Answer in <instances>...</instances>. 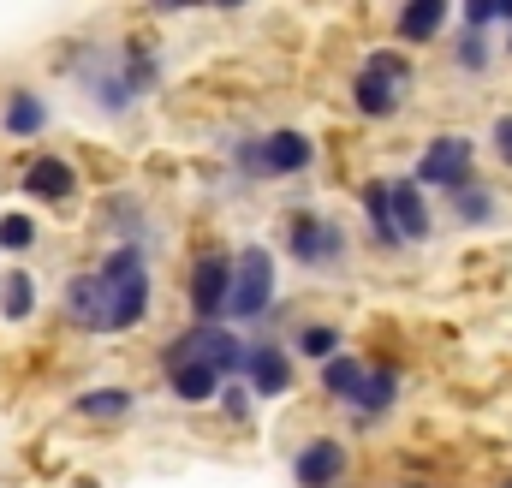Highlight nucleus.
<instances>
[{
	"label": "nucleus",
	"instance_id": "1",
	"mask_svg": "<svg viewBox=\"0 0 512 488\" xmlns=\"http://www.w3.org/2000/svg\"><path fill=\"white\" fill-rule=\"evenodd\" d=\"M155 250L143 244H108L96 262H78L60 292H54V310L72 334L84 340H131L137 328L155 322Z\"/></svg>",
	"mask_w": 512,
	"mask_h": 488
},
{
	"label": "nucleus",
	"instance_id": "2",
	"mask_svg": "<svg viewBox=\"0 0 512 488\" xmlns=\"http://www.w3.org/2000/svg\"><path fill=\"white\" fill-rule=\"evenodd\" d=\"M322 161V143L304 125H268V131H245L227 143V179L233 185H292L310 179Z\"/></svg>",
	"mask_w": 512,
	"mask_h": 488
},
{
	"label": "nucleus",
	"instance_id": "3",
	"mask_svg": "<svg viewBox=\"0 0 512 488\" xmlns=\"http://www.w3.org/2000/svg\"><path fill=\"white\" fill-rule=\"evenodd\" d=\"M286 316L280 298V250L262 239L233 244V298H227V322L245 334H268Z\"/></svg>",
	"mask_w": 512,
	"mask_h": 488
},
{
	"label": "nucleus",
	"instance_id": "4",
	"mask_svg": "<svg viewBox=\"0 0 512 488\" xmlns=\"http://www.w3.org/2000/svg\"><path fill=\"white\" fill-rule=\"evenodd\" d=\"M346 256H352V233L334 209L292 203L280 215V262H292L298 274H340Z\"/></svg>",
	"mask_w": 512,
	"mask_h": 488
},
{
	"label": "nucleus",
	"instance_id": "5",
	"mask_svg": "<svg viewBox=\"0 0 512 488\" xmlns=\"http://www.w3.org/2000/svg\"><path fill=\"white\" fill-rule=\"evenodd\" d=\"M12 191L24 197V209L78 215V203H84V167H78V155H66V149H30V155H18V167H12Z\"/></svg>",
	"mask_w": 512,
	"mask_h": 488
},
{
	"label": "nucleus",
	"instance_id": "6",
	"mask_svg": "<svg viewBox=\"0 0 512 488\" xmlns=\"http://www.w3.org/2000/svg\"><path fill=\"white\" fill-rule=\"evenodd\" d=\"M179 298H185V322H227V298H233V244L209 239L197 244L179 268Z\"/></svg>",
	"mask_w": 512,
	"mask_h": 488
},
{
	"label": "nucleus",
	"instance_id": "7",
	"mask_svg": "<svg viewBox=\"0 0 512 488\" xmlns=\"http://www.w3.org/2000/svg\"><path fill=\"white\" fill-rule=\"evenodd\" d=\"M155 375H161V387H167V399H173L179 411H215L221 387L233 381V375H221L209 358H197L179 328L155 346Z\"/></svg>",
	"mask_w": 512,
	"mask_h": 488
},
{
	"label": "nucleus",
	"instance_id": "8",
	"mask_svg": "<svg viewBox=\"0 0 512 488\" xmlns=\"http://www.w3.org/2000/svg\"><path fill=\"white\" fill-rule=\"evenodd\" d=\"M286 471H292V488H352L358 483V453H352L346 435L310 429V435L286 453Z\"/></svg>",
	"mask_w": 512,
	"mask_h": 488
},
{
	"label": "nucleus",
	"instance_id": "9",
	"mask_svg": "<svg viewBox=\"0 0 512 488\" xmlns=\"http://www.w3.org/2000/svg\"><path fill=\"white\" fill-rule=\"evenodd\" d=\"M411 179H417L429 197H453V191L477 185V143H471L465 131H435V137L417 149Z\"/></svg>",
	"mask_w": 512,
	"mask_h": 488
},
{
	"label": "nucleus",
	"instance_id": "10",
	"mask_svg": "<svg viewBox=\"0 0 512 488\" xmlns=\"http://www.w3.org/2000/svg\"><path fill=\"white\" fill-rule=\"evenodd\" d=\"M72 78H78V96L90 102L96 120L120 125V120L137 114V96L126 90V78H120V66H114V42H90L84 60L72 66Z\"/></svg>",
	"mask_w": 512,
	"mask_h": 488
},
{
	"label": "nucleus",
	"instance_id": "11",
	"mask_svg": "<svg viewBox=\"0 0 512 488\" xmlns=\"http://www.w3.org/2000/svg\"><path fill=\"white\" fill-rule=\"evenodd\" d=\"M245 381L262 405H280L298 393V358L286 340H268V334H251V352H245Z\"/></svg>",
	"mask_w": 512,
	"mask_h": 488
},
{
	"label": "nucleus",
	"instance_id": "12",
	"mask_svg": "<svg viewBox=\"0 0 512 488\" xmlns=\"http://www.w3.org/2000/svg\"><path fill=\"white\" fill-rule=\"evenodd\" d=\"M54 131V96L42 84H6L0 90V137L6 143H42Z\"/></svg>",
	"mask_w": 512,
	"mask_h": 488
},
{
	"label": "nucleus",
	"instance_id": "13",
	"mask_svg": "<svg viewBox=\"0 0 512 488\" xmlns=\"http://www.w3.org/2000/svg\"><path fill=\"white\" fill-rule=\"evenodd\" d=\"M96 233L108 244H143V250H155V209H149V197H137V191H108V197L96 203Z\"/></svg>",
	"mask_w": 512,
	"mask_h": 488
},
{
	"label": "nucleus",
	"instance_id": "14",
	"mask_svg": "<svg viewBox=\"0 0 512 488\" xmlns=\"http://www.w3.org/2000/svg\"><path fill=\"white\" fill-rule=\"evenodd\" d=\"M137 405H143V393L131 381H90V387H78L66 399V411L78 423H90V429H120V423L137 417Z\"/></svg>",
	"mask_w": 512,
	"mask_h": 488
},
{
	"label": "nucleus",
	"instance_id": "15",
	"mask_svg": "<svg viewBox=\"0 0 512 488\" xmlns=\"http://www.w3.org/2000/svg\"><path fill=\"white\" fill-rule=\"evenodd\" d=\"M114 66H120L126 90L137 96V108H143L149 96H161V90H167V54H161L149 36H137V30L114 36Z\"/></svg>",
	"mask_w": 512,
	"mask_h": 488
},
{
	"label": "nucleus",
	"instance_id": "16",
	"mask_svg": "<svg viewBox=\"0 0 512 488\" xmlns=\"http://www.w3.org/2000/svg\"><path fill=\"white\" fill-rule=\"evenodd\" d=\"M179 334H185V346L197 358H209L221 375H245V352H251L245 328H233V322H185Z\"/></svg>",
	"mask_w": 512,
	"mask_h": 488
},
{
	"label": "nucleus",
	"instance_id": "17",
	"mask_svg": "<svg viewBox=\"0 0 512 488\" xmlns=\"http://www.w3.org/2000/svg\"><path fill=\"white\" fill-rule=\"evenodd\" d=\"M405 84H393V78H382V72H370L364 60H358V72H352V84H346V102H352V114L364 125H387L399 120V108H405Z\"/></svg>",
	"mask_w": 512,
	"mask_h": 488
},
{
	"label": "nucleus",
	"instance_id": "18",
	"mask_svg": "<svg viewBox=\"0 0 512 488\" xmlns=\"http://www.w3.org/2000/svg\"><path fill=\"white\" fill-rule=\"evenodd\" d=\"M42 304H48L42 274H36L30 262H6V268H0V322H6V328H30V322L42 316Z\"/></svg>",
	"mask_w": 512,
	"mask_h": 488
},
{
	"label": "nucleus",
	"instance_id": "19",
	"mask_svg": "<svg viewBox=\"0 0 512 488\" xmlns=\"http://www.w3.org/2000/svg\"><path fill=\"white\" fill-rule=\"evenodd\" d=\"M399 393H405V369L387 364V358H376L370 375H364V387H358V399H352V423H358V429L387 423V417L399 411Z\"/></svg>",
	"mask_w": 512,
	"mask_h": 488
},
{
	"label": "nucleus",
	"instance_id": "20",
	"mask_svg": "<svg viewBox=\"0 0 512 488\" xmlns=\"http://www.w3.org/2000/svg\"><path fill=\"white\" fill-rule=\"evenodd\" d=\"M358 215H364V233H370L376 250H405L399 227H393V179L387 173H370L358 185Z\"/></svg>",
	"mask_w": 512,
	"mask_h": 488
},
{
	"label": "nucleus",
	"instance_id": "21",
	"mask_svg": "<svg viewBox=\"0 0 512 488\" xmlns=\"http://www.w3.org/2000/svg\"><path fill=\"white\" fill-rule=\"evenodd\" d=\"M393 227H399L405 250L435 239V203H429V191H423L411 173H405V179H393Z\"/></svg>",
	"mask_w": 512,
	"mask_h": 488
},
{
	"label": "nucleus",
	"instance_id": "22",
	"mask_svg": "<svg viewBox=\"0 0 512 488\" xmlns=\"http://www.w3.org/2000/svg\"><path fill=\"white\" fill-rule=\"evenodd\" d=\"M447 30V0H399L393 12V42L399 48H429Z\"/></svg>",
	"mask_w": 512,
	"mask_h": 488
},
{
	"label": "nucleus",
	"instance_id": "23",
	"mask_svg": "<svg viewBox=\"0 0 512 488\" xmlns=\"http://www.w3.org/2000/svg\"><path fill=\"white\" fill-rule=\"evenodd\" d=\"M364 375H370V358H364V352H334L328 364H316V393H322L328 405L352 411V399H358Z\"/></svg>",
	"mask_w": 512,
	"mask_h": 488
},
{
	"label": "nucleus",
	"instance_id": "24",
	"mask_svg": "<svg viewBox=\"0 0 512 488\" xmlns=\"http://www.w3.org/2000/svg\"><path fill=\"white\" fill-rule=\"evenodd\" d=\"M286 346H292L298 364H328L334 352H346V328L328 322V316H304V322L286 334Z\"/></svg>",
	"mask_w": 512,
	"mask_h": 488
},
{
	"label": "nucleus",
	"instance_id": "25",
	"mask_svg": "<svg viewBox=\"0 0 512 488\" xmlns=\"http://www.w3.org/2000/svg\"><path fill=\"white\" fill-rule=\"evenodd\" d=\"M42 250V215L36 209H0V262H24Z\"/></svg>",
	"mask_w": 512,
	"mask_h": 488
},
{
	"label": "nucleus",
	"instance_id": "26",
	"mask_svg": "<svg viewBox=\"0 0 512 488\" xmlns=\"http://www.w3.org/2000/svg\"><path fill=\"white\" fill-rule=\"evenodd\" d=\"M501 209H507V203H501V191H495V185H483V179L447 197V215H453L459 227H471V233H477V227H495V221H501Z\"/></svg>",
	"mask_w": 512,
	"mask_h": 488
},
{
	"label": "nucleus",
	"instance_id": "27",
	"mask_svg": "<svg viewBox=\"0 0 512 488\" xmlns=\"http://www.w3.org/2000/svg\"><path fill=\"white\" fill-rule=\"evenodd\" d=\"M453 66L465 72V78H483L489 66H495V48H489V30H453Z\"/></svg>",
	"mask_w": 512,
	"mask_h": 488
},
{
	"label": "nucleus",
	"instance_id": "28",
	"mask_svg": "<svg viewBox=\"0 0 512 488\" xmlns=\"http://www.w3.org/2000/svg\"><path fill=\"white\" fill-rule=\"evenodd\" d=\"M215 411H221V423H233V429H251V423H256V411H262V399L251 393V381H245V375H233V381L221 387Z\"/></svg>",
	"mask_w": 512,
	"mask_h": 488
},
{
	"label": "nucleus",
	"instance_id": "29",
	"mask_svg": "<svg viewBox=\"0 0 512 488\" xmlns=\"http://www.w3.org/2000/svg\"><path fill=\"white\" fill-rule=\"evenodd\" d=\"M459 24L465 30H495L501 24V0H459Z\"/></svg>",
	"mask_w": 512,
	"mask_h": 488
},
{
	"label": "nucleus",
	"instance_id": "30",
	"mask_svg": "<svg viewBox=\"0 0 512 488\" xmlns=\"http://www.w3.org/2000/svg\"><path fill=\"white\" fill-rule=\"evenodd\" d=\"M489 155L512 173V114H495V125H489Z\"/></svg>",
	"mask_w": 512,
	"mask_h": 488
},
{
	"label": "nucleus",
	"instance_id": "31",
	"mask_svg": "<svg viewBox=\"0 0 512 488\" xmlns=\"http://www.w3.org/2000/svg\"><path fill=\"white\" fill-rule=\"evenodd\" d=\"M149 18H191V12H209V0H143Z\"/></svg>",
	"mask_w": 512,
	"mask_h": 488
},
{
	"label": "nucleus",
	"instance_id": "32",
	"mask_svg": "<svg viewBox=\"0 0 512 488\" xmlns=\"http://www.w3.org/2000/svg\"><path fill=\"white\" fill-rule=\"evenodd\" d=\"M245 6H251V0H209V12H221V18H239Z\"/></svg>",
	"mask_w": 512,
	"mask_h": 488
},
{
	"label": "nucleus",
	"instance_id": "33",
	"mask_svg": "<svg viewBox=\"0 0 512 488\" xmlns=\"http://www.w3.org/2000/svg\"><path fill=\"white\" fill-rule=\"evenodd\" d=\"M393 488H435V483H423V477H405V483H393Z\"/></svg>",
	"mask_w": 512,
	"mask_h": 488
},
{
	"label": "nucleus",
	"instance_id": "34",
	"mask_svg": "<svg viewBox=\"0 0 512 488\" xmlns=\"http://www.w3.org/2000/svg\"><path fill=\"white\" fill-rule=\"evenodd\" d=\"M501 24H512V0H501Z\"/></svg>",
	"mask_w": 512,
	"mask_h": 488
},
{
	"label": "nucleus",
	"instance_id": "35",
	"mask_svg": "<svg viewBox=\"0 0 512 488\" xmlns=\"http://www.w3.org/2000/svg\"><path fill=\"white\" fill-rule=\"evenodd\" d=\"M495 488H512V477H501V483H495Z\"/></svg>",
	"mask_w": 512,
	"mask_h": 488
},
{
	"label": "nucleus",
	"instance_id": "36",
	"mask_svg": "<svg viewBox=\"0 0 512 488\" xmlns=\"http://www.w3.org/2000/svg\"><path fill=\"white\" fill-rule=\"evenodd\" d=\"M507 54H512V24H507Z\"/></svg>",
	"mask_w": 512,
	"mask_h": 488
},
{
	"label": "nucleus",
	"instance_id": "37",
	"mask_svg": "<svg viewBox=\"0 0 512 488\" xmlns=\"http://www.w3.org/2000/svg\"><path fill=\"white\" fill-rule=\"evenodd\" d=\"M0 268H6V262H0Z\"/></svg>",
	"mask_w": 512,
	"mask_h": 488
}]
</instances>
